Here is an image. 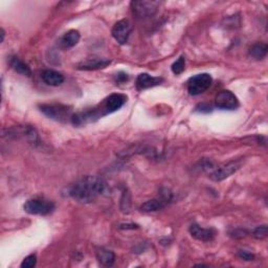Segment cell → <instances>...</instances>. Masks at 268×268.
<instances>
[{"label":"cell","instance_id":"7","mask_svg":"<svg viewBox=\"0 0 268 268\" xmlns=\"http://www.w3.org/2000/svg\"><path fill=\"white\" fill-rule=\"evenodd\" d=\"M213 83V79L208 74H199L189 79L188 91L191 95H198L206 91Z\"/></svg>","mask_w":268,"mask_h":268},{"label":"cell","instance_id":"13","mask_svg":"<svg viewBox=\"0 0 268 268\" xmlns=\"http://www.w3.org/2000/svg\"><path fill=\"white\" fill-rule=\"evenodd\" d=\"M163 78L153 77L148 74H140L135 82V86L138 91H142L148 88L158 86L163 83Z\"/></svg>","mask_w":268,"mask_h":268},{"label":"cell","instance_id":"6","mask_svg":"<svg viewBox=\"0 0 268 268\" xmlns=\"http://www.w3.org/2000/svg\"><path fill=\"white\" fill-rule=\"evenodd\" d=\"M6 135H8V137H11V138L12 137L13 138L22 137L33 147H37L40 144V138H39L37 130L30 125L20 126V127H17V128L8 129V134H4V136Z\"/></svg>","mask_w":268,"mask_h":268},{"label":"cell","instance_id":"11","mask_svg":"<svg viewBox=\"0 0 268 268\" xmlns=\"http://www.w3.org/2000/svg\"><path fill=\"white\" fill-rule=\"evenodd\" d=\"M131 32H132L131 23L128 20L123 19V20L118 21L114 25V27H112L111 34H112V37L116 39L118 43L123 45V44H126L127 42H128V39H129Z\"/></svg>","mask_w":268,"mask_h":268},{"label":"cell","instance_id":"19","mask_svg":"<svg viewBox=\"0 0 268 268\" xmlns=\"http://www.w3.org/2000/svg\"><path fill=\"white\" fill-rule=\"evenodd\" d=\"M111 61L110 60H93V61H87L84 62L80 65H78V69L80 70H97V69H103L110 65Z\"/></svg>","mask_w":268,"mask_h":268},{"label":"cell","instance_id":"12","mask_svg":"<svg viewBox=\"0 0 268 268\" xmlns=\"http://www.w3.org/2000/svg\"><path fill=\"white\" fill-rule=\"evenodd\" d=\"M189 232L193 238L202 242H209L216 236V232L213 229H203L196 223L191 224Z\"/></svg>","mask_w":268,"mask_h":268},{"label":"cell","instance_id":"24","mask_svg":"<svg viewBox=\"0 0 268 268\" xmlns=\"http://www.w3.org/2000/svg\"><path fill=\"white\" fill-rule=\"evenodd\" d=\"M128 79H129L128 75L125 74V73H120L117 75V82L118 83H125V82L128 81Z\"/></svg>","mask_w":268,"mask_h":268},{"label":"cell","instance_id":"22","mask_svg":"<svg viewBox=\"0 0 268 268\" xmlns=\"http://www.w3.org/2000/svg\"><path fill=\"white\" fill-rule=\"evenodd\" d=\"M37 264V257L36 255H30L27 256L21 263L22 268H33Z\"/></svg>","mask_w":268,"mask_h":268},{"label":"cell","instance_id":"23","mask_svg":"<svg viewBox=\"0 0 268 268\" xmlns=\"http://www.w3.org/2000/svg\"><path fill=\"white\" fill-rule=\"evenodd\" d=\"M238 256L240 259H242L244 261H253L255 260V255H252L251 252L247 250H239Z\"/></svg>","mask_w":268,"mask_h":268},{"label":"cell","instance_id":"26","mask_svg":"<svg viewBox=\"0 0 268 268\" xmlns=\"http://www.w3.org/2000/svg\"><path fill=\"white\" fill-rule=\"evenodd\" d=\"M4 40H5V31L2 30V42H4Z\"/></svg>","mask_w":268,"mask_h":268},{"label":"cell","instance_id":"8","mask_svg":"<svg viewBox=\"0 0 268 268\" xmlns=\"http://www.w3.org/2000/svg\"><path fill=\"white\" fill-rule=\"evenodd\" d=\"M242 166L241 160H232L228 164H224L220 166L219 168L215 169V170L209 174V179L219 182L224 179L231 177L233 174H235L240 168Z\"/></svg>","mask_w":268,"mask_h":268},{"label":"cell","instance_id":"10","mask_svg":"<svg viewBox=\"0 0 268 268\" xmlns=\"http://www.w3.org/2000/svg\"><path fill=\"white\" fill-rule=\"evenodd\" d=\"M215 106L221 110H235L239 107V100L232 91L221 90L215 97Z\"/></svg>","mask_w":268,"mask_h":268},{"label":"cell","instance_id":"20","mask_svg":"<svg viewBox=\"0 0 268 268\" xmlns=\"http://www.w3.org/2000/svg\"><path fill=\"white\" fill-rule=\"evenodd\" d=\"M186 68V58L183 57V56H181V57H179L173 64H172V72L174 75L178 76L180 74L183 73V70H185Z\"/></svg>","mask_w":268,"mask_h":268},{"label":"cell","instance_id":"2","mask_svg":"<svg viewBox=\"0 0 268 268\" xmlns=\"http://www.w3.org/2000/svg\"><path fill=\"white\" fill-rule=\"evenodd\" d=\"M106 190V182L97 176H85L69 188L68 195L81 203H90Z\"/></svg>","mask_w":268,"mask_h":268},{"label":"cell","instance_id":"21","mask_svg":"<svg viewBox=\"0 0 268 268\" xmlns=\"http://www.w3.org/2000/svg\"><path fill=\"white\" fill-rule=\"evenodd\" d=\"M267 225H260V227H257L255 230L252 231L251 233V236L257 239V240H262V239H265L267 237Z\"/></svg>","mask_w":268,"mask_h":268},{"label":"cell","instance_id":"17","mask_svg":"<svg viewBox=\"0 0 268 268\" xmlns=\"http://www.w3.org/2000/svg\"><path fill=\"white\" fill-rule=\"evenodd\" d=\"M9 64L12 67V69L15 70L16 73L26 76V77H31L32 76V70L31 67L24 63L22 60H20L17 57H10L9 58Z\"/></svg>","mask_w":268,"mask_h":268},{"label":"cell","instance_id":"25","mask_svg":"<svg viewBox=\"0 0 268 268\" xmlns=\"http://www.w3.org/2000/svg\"><path fill=\"white\" fill-rule=\"evenodd\" d=\"M120 229L121 230H134V229H138V225L137 224H133V223L121 224L120 225Z\"/></svg>","mask_w":268,"mask_h":268},{"label":"cell","instance_id":"9","mask_svg":"<svg viewBox=\"0 0 268 268\" xmlns=\"http://www.w3.org/2000/svg\"><path fill=\"white\" fill-rule=\"evenodd\" d=\"M131 9L135 16L139 18H147L153 16L157 12V9L160 5L159 2H132Z\"/></svg>","mask_w":268,"mask_h":268},{"label":"cell","instance_id":"18","mask_svg":"<svg viewBox=\"0 0 268 268\" xmlns=\"http://www.w3.org/2000/svg\"><path fill=\"white\" fill-rule=\"evenodd\" d=\"M268 50V46L266 43H263V42H259V43L253 44L249 50H248V56L253 59V60H262L266 57Z\"/></svg>","mask_w":268,"mask_h":268},{"label":"cell","instance_id":"5","mask_svg":"<svg viewBox=\"0 0 268 268\" xmlns=\"http://www.w3.org/2000/svg\"><path fill=\"white\" fill-rule=\"evenodd\" d=\"M173 200V195L168 189H162L159 192V196L157 198L148 200L140 205L139 209L144 213H153L165 208L169 203Z\"/></svg>","mask_w":268,"mask_h":268},{"label":"cell","instance_id":"14","mask_svg":"<svg viewBox=\"0 0 268 268\" xmlns=\"http://www.w3.org/2000/svg\"><path fill=\"white\" fill-rule=\"evenodd\" d=\"M80 33L76 30H70L65 33L59 40V46L63 49H68L76 46L80 41Z\"/></svg>","mask_w":268,"mask_h":268},{"label":"cell","instance_id":"3","mask_svg":"<svg viewBox=\"0 0 268 268\" xmlns=\"http://www.w3.org/2000/svg\"><path fill=\"white\" fill-rule=\"evenodd\" d=\"M40 111L46 116L48 119L57 122H66L67 120L72 121L73 112L72 109L61 104H43L39 106Z\"/></svg>","mask_w":268,"mask_h":268},{"label":"cell","instance_id":"16","mask_svg":"<svg viewBox=\"0 0 268 268\" xmlns=\"http://www.w3.org/2000/svg\"><path fill=\"white\" fill-rule=\"evenodd\" d=\"M95 255H96V259L98 260V262L104 266L110 267L116 262L115 252L105 247H97L95 249Z\"/></svg>","mask_w":268,"mask_h":268},{"label":"cell","instance_id":"4","mask_svg":"<svg viewBox=\"0 0 268 268\" xmlns=\"http://www.w3.org/2000/svg\"><path fill=\"white\" fill-rule=\"evenodd\" d=\"M24 210L30 215H39V216H46L52 213L55 209L53 202L42 199V198H34L27 200L23 205Z\"/></svg>","mask_w":268,"mask_h":268},{"label":"cell","instance_id":"1","mask_svg":"<svg viewBox=\"0 0 268 268\" xmlns=\"http://www.w3.org/2000/svg\"><path fill=\"white\" fill-rule=\"evenodd\" d=\"M126 102L127 95L122 93H112L95 107L74 115L72 118V123L75 126H83L93 123L98 119L118 111L125 105Z\"/></svg>","mask_w":268,"mask_h":268},{"label":"cell","instance_id":"15","mask_svg":"<svg viewBox=\"0 0 268 268\" xmlns=\"http://www.w3.org/2000/svg\"><path fill=\"white\" fill-rule=\"evenodd\" d=\"M41 79L49 86H59L64 82V76L53 69L44 70L41 75Z\"/></svg>","mask_w":268,"mask_h":268}]
</instances>
